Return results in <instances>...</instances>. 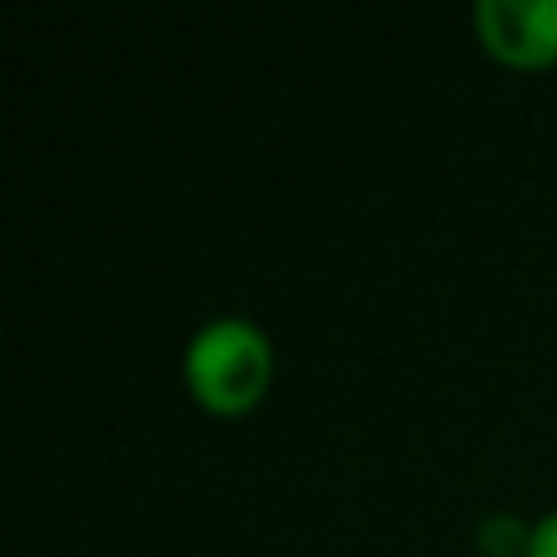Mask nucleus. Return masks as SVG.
Instances as JSON below:
<instances>
[{"label": "nucleus", "instance_id": "nucleus-1", "mask_svg": "<svg viewBox=\"0 0 557 557\" xmlns=\"http://www.w3.org/2000/svg\"><path fill=\"white\" fill-rule=\"evenodd\" d=\"M278 372L274 337L255 318L225 313L191 333L182 352L186 396L215 421H240L255 406H264Z\"/></svg>", "mask_w": 557, "mask_h": 557}, {"label": "nucleus", "instance_id": "nucleus-2", "mask_svg": "<svg viewBox=\"0 0 557 557\" xmlns=\"http://www.w3.org/2000/svg\"><path fill=\"white\" fill-rule=\"evenodd\" d=\"M474 39L499 69L548 74L557 69V0H480Z\"/></svg>", "mask_w": 557, "mask_h": 557}, {"label": "nucleus", "instance_id": "nucleus-3", "mask_svg": "<svg viewBox=\"0 0 557 557\" xmlns=\"http://www.w3.org/2000/svg\"><path fill=\"white\" fill-rule=\"evenodd\" d=\"M523 557H557V509H548L543 519H533L529 553H523Z\"/></svg>", "mask_w": 557, "mask_h": 557}]
</instances>
